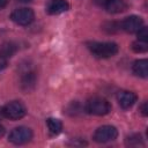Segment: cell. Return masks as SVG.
<instances>
[{"label": "cell", "mask_w": 148, "mask_h": 148, "mask_svg": "<svg viewBox=\"0 0 148 148\" xmlns=\"http://www.w3.org/2000/svg\"><path fill=\"white\" fill-rule=\"evenodd\" d=\"M90 52L97 58H111L118 52V45L113 42H92L88 44Z\"/></svg>", "instance_id": "1"}, {"label": "cell", "mask_w": 148, "mask_h": 148, "mask_svg": "<svg viewBox=\"0 0 148 148\" xmlns=\"http://www.w3.org/2000/svg\"><path fill=\"white\" fill-rule=\"evenodd\" d=\"M86 110L95 116H105L111 111V104L103 97H92L87 102Z\"/></svg>", "instance_id": "2"}, {"label": "cell", "mask_w": 148, "mask_h": 148, "mask_svg": "<svg viewBox=\"0 0 148 148\" xmlns=\"http://www.w3.org/2000/svg\"><path fill=\"white\" fill-rule=\"evenodd\" d=\"M25 112H27L25 106L18 101L9 102L1 109L2 116L10 120H18L23 118L25 116Z\"/></svg>", "instance_id": "3"}, {"label": "cell", "mask_w": 148, "mask_h": 148, "mask_svg": "<svg viewBox=\"0 0 148 148\" xmlns=\"http://www.w3.org/2000/svg\"><path fill=\"white\" fill-rule=\"evenodd\" d=\"M32 139V131L25 126L15 127L8 136V140L14 145H24Z\"/></svg>", "instance_id": "4"}, {"label": "cell", "mask_w": 148, "mask_h": 148, "mask_svg": "<svg viewBox=\"0 0 148 148\" xmlns=\"http://www.w3.org/2000/svg\"><path fill=\"white\" fill-rule=\"evenodd\" d=\"M118 136V131L114 126L111 125H104L98 127L94 133V140L99 143H105L113 141Z\"/></svg>", "instance_id": "5"}, {"label": "cell", "mask_w": 148, "mask_h": 148, "mask_svg": "<svg viewBox=\"0 0 148 148\" xmlns=\"http://www.w3.org/2000/svg\"><path fill=\"white\" fill-rule=\"evenodd\" d=\"M10 18L13 22H15L16 24L18 25H29L34 18H35V14L32 12V9L30 8H17L15 9L12 15H10Z\"/></svg>", "instance_id": "6"}, {"label": "cell", "mask_w": 148, "mask_h": 148, "mask_svg": "<svg viewBox=\"0 0 148 148\" xmlns=\"http://www.w3.org/2000/svg\"><path fill=\"white\" fill-rule=\"evenodd\" d=\"M141 27H143V20L136 15H131V16L126 17L121 23V28L125 31L131 32V34L136 32Z\"/></svg>", "instance_id": "7"}, {"label": "cell", "mask_w": 148, "mask_h": 148, "mask_svg": "<svg viewBox=\"0 0 148 148\" xmlns=\"http://www.w3.org/2000/svg\"><path fill=\"white\" fill-rule=\"evenodd\" d=\"M69 9V3L66 0H50L46 6V10L51 15H58Z\"/></svg>", "instance_id": "8"}, {"label": "cell", "mask_w": 148, "mask_h": 148, "mask_svg": "<svg viewBox=\"0 0 148 148\" xmlns=\"http://www.w3.org/2000/svg\"><path fill=\"white\" fill-rule=\"evenodd\" d=\"M136 99H138L136 95L134 92H132V91L124 90V91L118 92V95H117V101H118L119 105L123 109H130V108H132L135 104Z\"/></svg>", "instance_id": "9"}, {"label": "cell", "mask_w": 148, "mask_h": 148, "mask_svg": "<svg viewBox=\"0 0 148 148\" xmlns=\"http://www.w3.org/2000/svg\"><path fill=\"white\" fill-rule=\"evenodd\" d=\"M36 84V74L32 69L30 68H25L22 72V76H21V86L22 89L25 91H29L31 89H34Z\"/></svg>", "instance_id": "10"}, {"label": "cell", "mask_w": 148, "mask_h": 148, "mask_svg": "<svg viewBox=\"0 0 148 148\" xmlns=\"http://www.w3.org/2000/svg\"><path fill=\"white\" fill-rule=\"evenodd\" d=\"M17 51V45L14 42H6L0 46V59L6 61L12 58Z\"/></svg>", "instance_id": "11"}, {"label": "cell", "mask_w": 148, "mask_h": 148, "mask_svg": "<svg viewBox=\"0 0 148 148\" xmlns=\"http://www.w3.org/2000/svg\"><path fill=\"white\" fill-rule=\"evenodd\" d=\"M133 73L140 77H147L148 76V61L147 59H139L134 61L133 64Z\"/></svg>", "instance_id": "12"}, {"label": "cell", "mask_w": 148, "mask_h": 148, "mask_svg": "<svg viewBox=\"0 0 148 148\" xmlns=\"http://www.w3.org/2000/svg\"><path fill=\"white\" fill-rule=\"evenodd\" d=\"M127 8V3L125 0H110L109 3L105 6V9L111 14H118L124 12Z\"/></svg>", "instance_id": "13"}, {"label": "cell", "mask_w": 148, "mask_h": 148, "mask_svg": "<svg viewBox=\"0 0 148 148\" xmlns=\"http://www.w3.org/2000/svg\"><path fill=\"white\" fill-rule=\"evenodd\" d=\"M46 124H47L49 131H50L52 134H58V133H60L61 130H62V123H61L59 119L49 118V119L46 120Z\"/></svg>", "instance_id": "14"}, {"label": "cell", "mask_w": 148, "mask_h": 148, "mask_svg": "<svg viewBox=\"0 0 148 148\" xmlns=\"http://www.w3.org/2000/svg\"><path fill=\"white\" fill-rule=\"evenodd\" d=\"M132 50L136 53H143L147 52L148 50V44L147 42H142V40H136L132 44Z\"/></svg>", "instance_id": "15"}, {"label": "cell", "mask_w": 148, "mask_h": 148, "mask_svg": "<svg viewBox=\"0 0 148 148\" xmlns=\"http://www.w3.org/2000/svg\"><path fill=\"white\" fill-rule=\"evenodd\" d=\"M138 38L139 40H142V42H148V29L146 27H141L138 31Z\"/></svg>", "instance_id": "16"}, {"label": "cell", "mask_w": 148, "mask_h": 148, "mask_svg": "<svg viewBox=\"0 0 148 148\" xmlns=\"http://www.w3.org/2000/svg\"><path fill=\"white\" fill-rule=\"evenodd\" d=\"M140 111H141V113H142L143 116H147V114H148V108H147V102H143V103L141 104V106H140Z\"/></svg>", "instance_id": "17"}, {"label": "cell", "mask_w": 148, "mask_h": 148, "mask_svg": "<svg viewBox=\"0 0 148 148\" xmlns=\"http://www.w3.org/2000/svg\"><path fill=\"white\" fill-rule=\"evenodd\" d=\"M109 1H110V0H95V2H96L99 7H104V8H105V6L109 3Z\"/></svg>", "instance_id": "18"}, {"label": "cell", "mask_w": 148, "mask_h": 148, "mask_svg": "<svg viewBox=\"0 0 148 148\" xmlns=\"http://www.w3.org/2000/svg\"><path fill=\"white\" fill-rule=\"evenodd\" d=\"M7 3H8V0H0V9L5 8L7 6Z\"/></svg>", "instance_id": "19"}, {"label": "cell", "mask_w": 148, "mask_h": 148, "mask_svg": "<svg viewBox=\"0 0 148 148\" xmlns=\"http://www.w3.org/2000/svg\"><path fill=\"white\" fill-rule=\"evenodd\" d=\"M3 134H5V127H3L2 125H0V138H1Z\"/></svg>", "instance_id": "20"}, {"label": "cell", "mask_w": 148, "mask_h": 148, "mask_svg": "<svg viewBox=\"0 0 148 148\" xmlns=\"http://www.w3.org/2000/svg\"><path fill=\"white\" fill-rule=\"evenodd\" d=\"M20 2H30L31 0H18Z\"/></svg>", "instance_id": "21"}]
</instances>
